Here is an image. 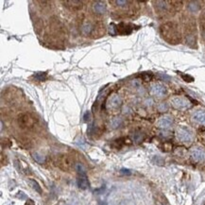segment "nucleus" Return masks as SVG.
Returning a JSON list of instances; mask_svg holds the SVG:
<instances>
[{"instance_id":"nucleus-1","label":"nucleus","mask_w":205,"mask_h":205,"mask_svg":"<svg viewBox=\"0 0 205 205\" xmlns=\"http://www.w3.org/2000/svg\"><path fill=\"white\" fill-rule=\"evenodd\" d=\"M161 35L164 39L168 42L169 44L176 45L180 42V33L179 30V27L174 22H167L165 23L160 27Z\"/></svg>"},{"instance_id":"nucleus-2","label":"nucleus","mask_w":205,"mask_h":205,"mask_svg":"<svg viewBox=\"0 0 205 205\" xmlns=\"http://www.w3.org/2000/svg\"><path fill=\"white\" fill-rule=\"evenodd\" d=\"M185 31V38H186L187 45L194 47L195 44L197 43V35H196V25L195 22L189 20L184 27Z\"/></svg>"},{"instance_id":"nucleus-3","label":"nucleus","mask_w":205,"mask_h":205,"mask_svg":"<svg viewBox=\"0 0 205 205\" xmlns=\"http://www.w3.org/2000/svg\"><path fill=\"white\" fill-rule=\"evenodd\" d=\"M18 125L23 128H30L36 124V117L31 113H22L18 116Z\"/></svg>"},{"instance_id":"nucleus-4","label":"nucleus","mask_w":205,"mask_h":205,"mask_svg":"<svg viewBox=\"0 0 205 205\" xmlns=\"http://www.w3.org/2000/svg\"><path fill=\"white\" fill-rule=\"evenodd\" d=\"M77 171H78V186L79 188L82 190H86L89 187V180L86 175L84 168L82 165H77Z\"/></svg>"},{"instance_id":"nucleus-5","label":"nucleus","mask_w":205,"mask_h":205,"mask_svg":"<svg viewBox=\"0 0 205 205\" xmlns=\"http://www.w3.org/2000/svg\"><path fill=\"white\" fill-rule=\"evenodd\" d=\"M177 138L182 142H190L193 138V134L189 128L185 127H180L177 130Z\"/></svg>"},{"instance_id":"nucleus-6","label":"nucleus","mask_w":205,"mask_h":205,"mask_svg":"<svg viewBox=\"0 0 205 205\" xmlns=\"http://www.w3.org/2000/svg\"><path fill=\"white\" fill-rule=\"evenodd\" d=\"M190 155H191V158L197 163H202L205 161V151L199 147L192 149L190 151Z\"/></svg>"},{"instance_id":"nucleus-7","label":"nucleus","mask_w":205,"mask_h":205,"mask_svg":"<svg viewBox=\"0 0 205 205\" xmlns=\"http://www.w3.org/2000/svg\"><path fill=\"white\" fill-rule=\"evenodd\" d=\"M122 105V99L118 95H113L110 97L107 102V107L111 110H117Z\"/></svg>"},{"instance_id":"nucleus-8","label":"nucleus","mask_w":205,"mask_h":205,"mask_svg":"<svg viewBox=\"0 0 205 205\" xmlns=\"http://www.w3.org/2000/svg\"><path fill=\"white\" fill-rule=\"evenodd\" d=\"M115 31L120 35H128L132 31V26L130 24L120 23L115 26Z\"/></svg>"},{"instance_id":"nucleus-9","label":"nucleus","mask_w":205,"mask_h":205,"mask_svg":"<svg viewBox=\"0 0 205 205\" xmlns=\"http://www.w3.org/2000/svg\"><path fill=\"white\" fill-rule=\"evenodd\" d=\"M171 103H172L173 107L176 109H184V108L188 107V105H189L188 100H186V99L183 97H176L172 98Z\"/></svg>"},{"instance_id":"nucleus-10","label":"nucleus","mask_w":205,"mask_h":205,"mask_svg":"<svg viewBox=\"0 0 205 205\" xmlns=\"http://www.w3.org/2000/svg\"><path fill=\"white\" fill-rule=\"evenodd\" d=\"M150 92L152 95H154V96L162 97L166 94V89L165 88V86H163V85H161V84H154L153 86L151 87Z\"/></svg>"},{"instance_id":"nucleus-11","label":"nucleus","mask_w":205,"mask_h":205,"mask_svg":"<svg viewBox=\"0 0 205 205\" xmlns=\"http://www.w3.org/2000/svg\"><path fill=\"white\" fill-rule=\"evenodd\" d=\"M193 119L199 124L205 125V111L204 110H199V111L195 113L193 115Z\"/></svg>"},{"instance_id":"nucleus-12","label":"nucleus","mask_w":205,"mask_h":205,"mask_svg":"<svg viewBox=\"0 0 205 205\" xmlns=\"http://www.w3.org/2000/svg\"><path fill=\"white\" fill-rule=\"evenodd\" d=\"M173 120L172 118L169 117V116H166V117H162L160 120L158 121V123H157V125H158L159 128H167L168 127H170V125L172 124Z\"/></svg>"},{"instance_id":"nucleus-13","label":"nucleus","mask_w":205,"mask_h":205,"mask_svg":"<svg viewBox=\"0 0 205 205\" xmlns=\"http://www.w3.org/2000/svg\"><path fill=\"white\" fill-rule=\"evenodd\" d=\"M94 11L97 14H102L106 12V5L104 2L97 1L94 4Z\"/></svg>"},{"instance_id":"nucleus-14","label":"nucleus","mask_w":205,"mask_h":205,"mask_svg":"<svg viewBox=\"0 0 205 205\" xmlns=\"http://www.w3.org/2000/svg\"><path fill=\"white\" fill-rule=\"evenodd\" d=\"M64 4L71 9H79L82 8V2L80 1H65Z\"/></svg>"},{"instance_id":"nucleus-15","label":"nucleus","mask_w":205,"mask_h":205,"mask_svg":"<svg viewBox=\"0 0 205 205\" xmlns=\"http://www.w3.org/2000/svg\"><path fill=\"white\" fill-rule=\"evenodd\" d=\"M167 3L168 2H166V1H156L155 2V4H157L156 5L157 9H158V11L161 12H165L167 11V9H168Z\"/></svg>"},{"instance_id":"nucleus-16","label":"nucleus","mask_w":205,"mask_h":205,"mask_svg":"<svg viewBox=\"0 0 205 205\" xmlns=\"http://www.w3.org/2000/svg\"><path fill=\"white\" fill-rule=\"evenodd\" d=\"M93 26L91 25V24H84V25L82 27V34L84 35H89V34H91L92 31H93Z\"/></svg>"},{"instance_id":"nucleus-17","label":"nucleus","mask_w":205,"mask_h":205,"mask_svg":"<svg viewBox=\"0 0 205 205\" xmlns=\"http://www.w3.org/2000/svg\"><path fill=\"white\" fill-rule=\"evenodd\" d=\"M187 7H188V9L191 12H199V9H201V7H199V5L198 2H195V1H191V2H189L188 5H187Z\"/></svg>"},{"instance_id":"nucleus-18","label":"nucleus","mask_w":205,"mask_h":205,"mask_svg":"<svg viewBox=\"0 0 205 205\" xmlns=\"http://www.w3.org/2000/svg\"><path fill=\"white\" fill-rule=\"evenodd\" d=\"M28 183L30 184V186L35 190V191H37L38 193H42V189H41V187H40V185H39V183H38L36 180H28Z\"/></svg>"},{"instance_id":"nucleus-19","label":"nucleus","mask_w":205,"mask_h":205,"mask_svg":"<svg viewBox=\"0 0 205 205\" xmlns=\"http://www.w3.org/2000/svg\"><path fill=\"white\" fill-rule=\"evenodd\" d=\"M32 157H33V159H34L37 163H39V164H43V163H45V156L44 155H42L40 153H38V152H35V153H33L32 154Z\"/></svg>"},{"instance_id":"nucleus-20","label":"nucleus","mask_w":205,"mask_h":205,"mask_svg":"<svg viewBox=\"0 0 205 205\" xmlns=\"http://www.w3.org/2000/svg\"><path fill=\"white\" fill-rule=\"evenodd\" d=\"M144 134L141 132H134L133 133V135H132V139L133 141H135L136 143H140L142 142L143 140H144Z\"/></svg>"},{"instance_id":"nucleus-21","label":"nucleus","mask_w":205,"mask_h":205,"mask_svg":"<svg viewBox=\"0 0 205 205\" xmlns=\"http://www.w3.org/2000/svg\"><path fill=\"white\" fill-rule=\"evenodd\" d=\"M201 30L202 38L205 40V14H203L201 17Z\"/></svg>"},{"instance_id":"nucleus-22","label":"nucleus","mask_w":205,"mask_h":205,"mask_svg":"<svg viewBox=\"0 0 205 205\" xmlns=\"http://www.w3.org/2000/svg\"><path fill=\"white\" fill-rule=\"evenodd\" d=\"M179 75L182 76V78L183 79V80H185V82H191L194 80L193 77H191V76H189V75H185V74H183L182 72H178Z\"/></svg>"},{"instance_id":"nucleus-23","label":"nucleus","mask_w":205,"mask_h":205,"mask_svg":"<svg viewBox=\"0 0 205 205\" xmlns=\"http://www.w3.org/2000/svg\"><path fill=\"white\" fill-rule=\"evenodd\" d=\"M34 78L37 80H45L46 79V74L42 73V72H38L36 75H34Z\"/></svg>"},{"instance_id":"nucleus-24","label":"nucleus","mask_w":205,"mask_h":205,"mask_svg":"<svg viewBox=\"0 0 205 205\" xmlns=\"http://www.w3.org/2000/svg\"><path fill=\"white\" fill-rule=\"evenodd\" d=\"M112 123H113V128H117L121 124V120H120V118H114Z\"/></svg>"},{"instance_id":"nucleus-25","label":"nucleus","mask_w":205,"mask_h":205,"mask_svg":"<svg viewBox=\"0 0 205 205\" xmlns=\"http://www.w3.org/2000/svg\"><path fill=\"white\" fill-rule=\"evenodd\" d=\"M120 173L123 174V175H131V170L126 169V168H122V169L120 170Z\"/></svg>"},{"instance_id":"nucleus-26","label":"nucleus","mask_w":205,"mask_h":205,"mask_svg":"<svg viewBox=\"0 0 205 205\" xmlns=\"http://www.w3.org/2000/svg\"><path fill=\"white\" fill-rule=\"evenodd\" d=\"M114 4H116L117 6H125L126 4H128L127 1H121V0H118V1H113Z\"/></svg>"},{"instance_id":"nucleus-27","label":"nucleus","mask_w":205,"mask_h":205,"mask_svg":"<svg viewBox=\"0 0 205 205\" xmlns=\"http://www.w3.org/2000/svg\"><path fill=\"white\" fill-rule=\"evenodd\" d=\"M89 117H90V113L86 112V113H85V115H84V121H88L90 119Z\"/></svg>"},{"instance_id":"nucleus-28","label":"nucleus","mask_w":205,"mask_h":205,"mask_svg":"<svg viewBox=\"0 0 205 205\" xmlns=\"http://www.w3.org/2000/svg\"><path fill=\"white\" fill-rule=\"evenodd\" d=\"M27 205H34L32 202V201H28V202L27 203Z\"/></svg>"}]
</instances>
